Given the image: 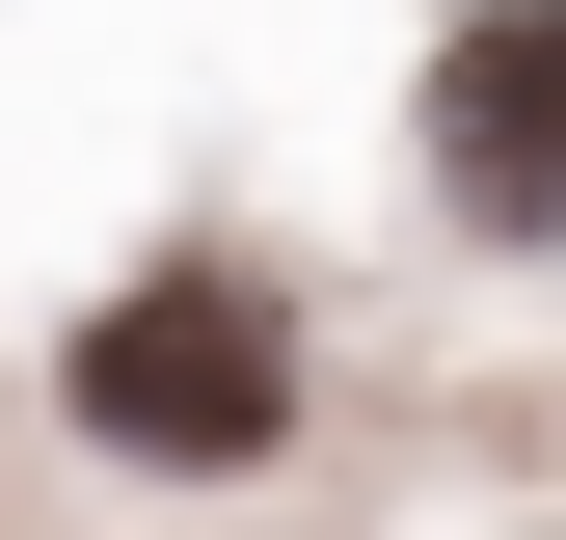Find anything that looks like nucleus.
Listing matches in <instances>:
<instances>
[{
  "mask_svg": "<svg viewBox=\"0 0 566 540\" xmlns=\"http://www.w3.org/2000/svg\"><path fill=\"white\" fill-rule=\"evenodd\" d=\"M54 405H82L108 459H163V487H243V459L297 433V352H270V298H243V270H135L82 352H54Z\"/></svg>",
  "mask_w": 566,
  "mask_h": 540,
  "instance_id": "1",
  "label": "nucleus"
},
{
  "mask_svg": "<svg viewBox=\"0 0 566 540\" xmlns=\"http://www.w3.org/2000/svg\"><path fill=\"white\" fill-rule=\"evenodd\" d=\"M432 189L485 243H566V0H459L432 54Z\"/></svg>",
  "mask_w": 566,
  "mask_h": 540,
  "instance_id": "2",
  "label": "nucleus"
}]
</instances>
